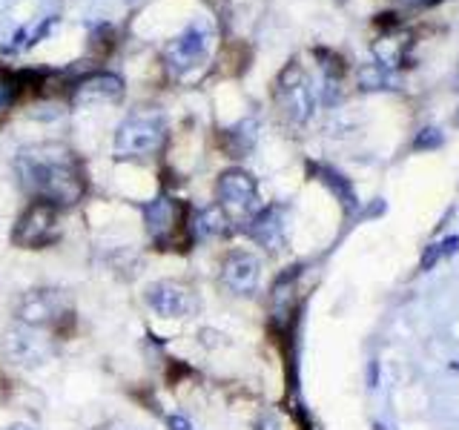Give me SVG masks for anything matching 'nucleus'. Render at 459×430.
I'll list each match as a JSON object with an SVG mask.
<instances>
[{
    "label": "nucleus",
    "instance_id": "obj_1",
    "mask_svg": "<svg viewBox=\"0 0 459 430\" xmlns=\"http://www.w3.org/2000/svg\"><path fill=\"white\" fill-rule=\"evenodd\" d=\"M18 175L35 201L52 206H72L84 195V175L80 167L63 147H38L26 150L18 158Z\"/></svg>",
    "mask_w": 459,
    "mask_h": 430
},
{
    "label": "nucleus",
    "instance_id": "obj_2",
    "mask_svg": "<svg viewBox=\"0 0 459 430\" xmlns=\"http://www.w3.org/2000/svg\"><path fill=\"white\" fill-rule=\"evenodd\" d=\"M167 138V126L161 118L153 115H135L129 118L118 135H115V155L118 158H146L161 150Z\"/></svg>",
    "mask_w": 459,
    "mask_h": 430
},
{
    "label": "nucleus",
    "instance_id": "obj_3",
    "mask_svg": "<svg viewBox=\"0 0 459 430\" xmlns=\"http://www.w3.org/2000/svg\"><path fill=\"white\" fill-rule=\"evenodd\" d=\"M60 238L58 230V206L46 201H32L29 210L18 218V224L12 230V241L23 250H41L55 244Z\"/></svg>",
    "mask_w": 459,
    "mask_h": 430
},
{
    "label": "nucleus",
    "instance_id": "obj_4",
    "mask_svg": "<svg viewBox=\"0 0 459 430\" xmlns=\"http://www.w3.org/2000/svg\"><path fill=\"white\" fill-rule=\"evenodd\" d=\"M67 313H69V298H67L63 290H55V287L29 290L18 301V322L23 327H32V330L52 327Z\"/></svg>",
    "mask_w": 459,
    "mask_h": 430
},
{
    "label": "nucleus",
    "instance_id": "obj_5",
    "mask_svg": "<svg viewBox=\"0 0 459 430\" xmlns=\"http://www.w3.org/2000/svg\"><path fill=\"white\" fill-rule=\"evenodd\" d=\"M216 195H219V206L227 213V218H253L258 210V187L253 181L250 172L244 169H227L219 175L216 184Z\"/></svg>",
    "mask_w": 459,
    "mask_h": 430
},
{
    "label": "nucleus",
    "instance_id": "obj_6",
    "mask_svg": "<svg viewBox=\"0 0 459 430\" xmlns=\"http://www.w3.org/2000/svg\"><path fill=\"white\" fill-rule=\"evenodd\" d=\"M144 301L161 318H190L199 310V296L192 293V287L181 281H170V278L153 281L146 287Z\"/></svg>",
    "mask_w": 459,
    "mask_h": 430
},
{
    "label": "nucleus",
    "instance_id": "obj_7",
    "mask_svg": "<svg viewBox=\"0 0 459 430\" xmlns=\"http://www.w3.org/2000/svg\"><path fill=\"white\" fill-rule=\"evenodd\" d=\"M52 344L49 339L41 336V330H32V327H14L3 336V356L18 364V368H41L52 359Z\"/></svg>",
    "mask_w": 459,
    "mask_h": 430
},
{
    "label": "nucleus",
    "instance_id": "obj_8",
    "mask_svg": "<svg viewBox=\"0 0 459 430\" xmlns=\"http://www.w3.org/2000/svg\"><path fill=\"white\" fill-rule=\"evenodd\" d=\"M221 284L236 296H253L261 284V261L247 250L227 252L221 261Z\"/></svg>",
    "mask_w": 459,
    "mask_h": 430
},
{
    "label": "nucleus",
    "instance_id": "obj_9",
    "mask_svg": "<svg viewBox=\"0 0 459 430\" xmlns=\"http://www.w3.org/2000/svg\"><path fill=\"white\" fill-rule=\"evenodd\" d=\"M181 215H184V206L178 201H172V198H167V195H161L153 204H146L144 206V221H146V230H150L153 241L167 247L175 238L178 227H184Z\"/></svg>",
    "mask_w": 459,
    "mask_h": 430
},
{
    "label": "nucleus",
    "instance_id": "obj_10",
    "mask_svg": "<svg viewBox=\"0 0 459 430\" xmlns=\"http://www.w3.org/2000/svg\"><path fill=\"white\" fill-rule=\"evenodd\" d=\"M124 92V84L118 75L109 72H95L87 75L84 81H78L72 86V101L75 104H92V101H118Z\"/></svg>",
    "mask_w": 459,
    "mask_h": 430
},
{
    "label": "nucleus",
    "instance_id": "obj_11",
    "mask_svg": "<svg viewBox=\"0 0 459 430\" xmlns=\"http://www.w3.org/2000/svg\"><path fill=\"white\" fill-rule=\"evenodd\" d=\"M247 232H250L253 241H258L261 247L282 250V244H284V218H282V210H276V206H265V210H258L247 221Z\"/></svg>",
    "mask_w": 459,
    "mask_h": 430
},
{
    "label": "nucleus",
    "instance_id": "obj_12",
    "mask_svg": "<svg viewBox=\"0 0 459 430\" xmlns=\"http://www.w3.org/2000/svg\"><path fill=\"white\" fill-rule=\"evenodd\" d=\"M227 224H230V218L227 213L221 210V206H207V210L201 213H195V218L190 221V227H192V238H216V235H224L227 232Z\"/></svg>",
    "mask_w": 459,
    "mask_h": 430
},
{
    "label": "nucleus",
    "instance_id": "obj_13",
    "mask_svg": "<svg viewBox=\"0 0 459 430\" xmlns=\"http://www.w3.org/2000/svg\"><path fill=\"white\" fill-rule=\"evenodd\" d=\"M282 106L284 112L293 118V121H307L310 109H313V98H310V92L304 84H290V86H282Z\"/></svg>",
    "mask_w": 459,
    "mask_h": 430
},
{
    "label": "nucleus",
    "instance_id": "obj_14",
    "mask_svg": "<svg viewBox=\"0 0 459 430\" xmlns=\"http://www.w3.org/2000/svg\"><path fill=\"white\" fill-rule=\"evenodd\" d=\"M221 141H224V147H227V152L233 155V158H238V155H244L247 152L253 143H256V126L247 121V123H238L236 130H227L224 135H221Z\"/></svg>",
    "mask_w": 459,
    "mask_h": 430
},
{
    "label": "nucleus",
    "instance_id": "obj_15",
    "mask_svg": "<svg viewBox=\"0 0 459 430\" xmlns=\"http://www.w3.org/2000/svg\"><path fill=\"white\" fill-rule=\"evenodd\" d=\"M175 55L181 60H190V67H192V63L204 55V35L201 32H190V35H184L175 43Z\"/></svg>",
    "mask_w": 459,
    "mask_h": 430
},
{
    "label": "nucleus",
    "instance_id": "obj_16",
    "mask_svg": "<svg viewBox=\"0 0 459 430\" xmlns=\"http://www.w3.org/2000/svg\"><path fill=\"white\" fill-rule=\"evenodd\" d=\"M359 84H362V89H385L390 81L382 67H365L359 72Z\"/></svg>",
    "mask_w": 459,
    "mask_h": 430
},
{
    "label": "nucleus",
    "instance_id": "obj_17",
    "mask_svg": "<svg viewBox=\"0 0 459 430\" xmlns=\"http://www.w3.org/2000/svg\"><path fill=\"white\" fill-rule=\"evenodd\" d=\"M442 141H445V135H442L436 126H425V130H419L414 138V150H436V147H442Z\"/></svg>",
    "mask_w": 459,
    "mask_h": 430
},
{
    "label": "nucleus",
    "instance_id": "obj_18",
    "mask_svg": "<svg viewBox=\"0 0 459 430\" xmlns=\"http://www.w3.org/2000/svg\"><path fill=\"white\" fill-rule=\"evenodd\" d=\"M14 98H18V84H14V77H9L6 72H0V112H3L6 106H12Z\"/></svg>",
    "mask_w": 459,
    "mask_h": 430
},
{
    "label": "nucleus",
    "instance_id": "obj_19",
    "mask_svg": "<svg viewBox=\"0 0 459 430\" xmlns=\"http://www.w3.org/2000/svg\"><path fill=\"white\" fill-rule=\"evenodd\" d=\"M282 425H278V419H276V413H261L258 416V422H256V430H278Z\"/></svg>",
    "mask_w": 459,
    "mask_h": 430
},
{
    "label": "nucleus",
    "instance_id": "obj_20",
    "mask_svg": "<svg viewBox=\"0 0 459 430\" xmlns=\"http://www.w3.org/2000/svg\"><path fill=\"white\" fill-rule=\"evenodd\" d=\"M170 430H192V425L184 416H170Z\"/></svg>",
    "mask_w": 459,
    "mask_h": 430
},
{
    "label": "nucleus",
    "instance_id": "obj_21",
    "mask_svg": "<svg viewBox=\"0 0 459 430\" xmlns=\"http://www.w3.org/2000/svg\"><path fill=\"white\" fill-rule=\"evenodd\" d=\"M411 3H416V6H434V3H439V0H411Z\"/></svg>",
    "mask_w": 459,
    "mask_h": 430
},
{
    "label": "nucleus",
    "instance_id": "obj_22",
    "mask_svg": "<svg viewBox=\"0 0 459 430\" xmlns=\"http://www.w3.org/2000/svg\"><path fill=\"white\" fill-rule=\"evenodd\" d=\"M3 430H32L29 425H9V427H3Z\"/></svg>",
    "mask_w": 459,
    "mask_h": 430
},
{
    "label": "nucleus",
    "instance_id": "obj_23",
    "mask_svg": "<svg viewBox=\"0 0 459 430\" xmlns=\"http://www.w3.org/2000/svg\"><path fill=\"white\" fill-rule=\"evenodd\" d=\"M456 123H459V112H456Z\"/></svg>",
    "mask_w": 459,
    "mask_h": 430
}]
</instances>
